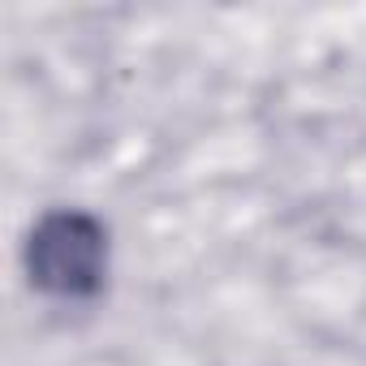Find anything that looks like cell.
Masks as SVG:
<instances>
[{
    "mask_svg": "<svg viewBox=\"0 0 366 366\" xmlns=\"http://www.w3.org/2000/svg\"><path fill=\"white\" fill-rule=\"evenodd\" d=\"M26 276L39 293L82 302L104 289L108 276V229L91 212L61 207L35 220L26 237Z\"/></svg>",
    "mask_w": 366,
    "mask_h": 366,
    "instance_id": "cell-1",
    "label": "cell"
}]
</instances>
